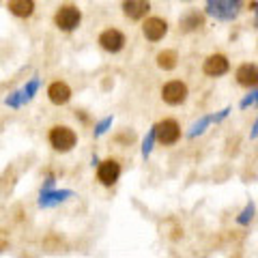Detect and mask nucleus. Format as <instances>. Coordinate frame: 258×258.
Returning a JSON list of instances; mask_svg holds the SVG:
<instances>
[{
	"instance_id": "nucleus-17",
	"label": "nucleus",
	"mask_w": 258,
	"mask_h": 258,
	"mask_svg": "<svg viewBox=\"0 0 258 258\" xmlns=\"http://www.w3.org/2000/svg\"><path fill=\"white\" fill-rule=\"evenodd\" d=\"M157 67L164 69V71H172L176 69V64H179V54H176L174 50H164L157 54Z\"/></svg>"
},
{
	"instance_id": "nucleus-19",
	"label": "nucleus",
	"mask_w": 258,
	"mask_h": 258,
	"mask_svg": "<svg viewBox=\"0 0 258 258\" xmlns=\"http://www.w3.org/2000/svg\"><path fill=\"white\" fill-rule=\"evenodd\" d=\"M153 149H155V127H151L147 132V136H144V140H142V149H140L142 159H149Z\"/></svg>"
},
{
	"instance_id": "nucleus-24",
	"label": "nucleus",
	"mask_w": 258,
	"mask_h": 258,
	"mask_svg": "<svg viewBox=\"0 0 258 258\" xmlns=\"http://www.w3.org/2000/svg\"><path fill=\"white\" fill-rule=\"evenodd\" d=\"M256 136H258V123L254 120V123H252V132H249V138L256 140Z\"/></svg>"
},
{
	"instance_id": "nucleus-7",
	"label": "nucleus",
	"mask_w": 258,
	"mask_h": 258,
	"mask_svg": "<svg viewBox=\"0 0 258 258\" xmlns=\"http://www.w3.org/2000/svg\"><path fill=\"white\" fill-rule=\"evenodd\" d=\"M95 168H97V181H99L101 185H106V187L116 185L118 179H120V172H123V168H120V164H118L116 159L99 161Z\"/></svg>"
},
{
	"instance_id": "nucleus-25",
	"label": "nucleus",
	"mask_w": 258,
	"mask_h": 258,
	"mask_svg": "<svg viewBox=\"0 0 258 258\" xmlns=\"http://www.w3.org/2000/svg\"><path fill=\"white\" fill-rule=\"evenodd\" d=\"M97 164H99V157H97V155H93V159H91V166H93V168H95V166H97Z\"/></svg>"
},
{
	"instance_id": "nucleus-1",
	"label": "nucleus",
	"mask_w": 258,
	"mask_h": 258,
	"mask_svg": "<svg viewBox=\"0 0 258 258\" xmlns=\"http://www.w3.org/2000/svg\"><path fill=\"white\" fill-rule=\"evenodd\" d=\"M243 11V0H207L205 13L217 22H232Z\"/></svg>"
},
{
	"instance_id": "nucleus-8",
	"label": "nucleus",
	"mask_w": 258,
	"mask_h": 258,
	"mask_svg": "<svg viewBox=\"0 0 258 258\" xmlns=\"http://www.w3.org/2000/svg\"><path fill=\"white\" fill-rule=\"evenodd\" d=\"M127 43V39L125 35L120 32L118 28H106L99 35V45H101V50H106L108 54H118V52H123V47Z\"/></svg>"
},
{
	"instance_id": "nucleus-4",
	"label": "nucleus",
	"mask_w": 258,
	"mask_h": 258,
	"mask_svg": "<svg viewBox=\"0 0 258 258\" xmlns=\"http://www.w3.org/2000/svg\"><path fill=\"white\" fill-rule=\"evenodd\" d=\"M80 22H82V11L76 5H62L54 15L56 28L62 32H74L80 26Z\"/></svg>"
},
{
	"instance_id": "nucleus-5",
	"label": "nucleus",
	"mask_w": 258,
	"mask_h": 258,
	"mask_svg": "<svg viewBox=\"0 0 258 258\" xmlns=\"http://www.w3.org/2000/svg\"><path fill=\"white\" fill-rule=\"evenodd\" d=\"M153 127H155V142L164 144V147H172L181 138V127L174 118H164Z\"/></svg>"
},
{
	"instance_id": "nucleus-13",
	"label": "nucleus",
	"mask_w": 258,
	"mask_h": 258,
	"mask_svg": "<svg viewBox=\"0 0 258 258\" xmlns=\"http://www.w3.org/2000/svg\"><path fill=\"white\" fill-rule=\"evenodd\" d=\"M47 99H50L54 106H64L71 99V88L67 82H52L47 86Z\"/></svg>"
},
{
	"instance_id": "nucleus-12",
	"label": "nucleus",
	"mask_w": 258,
	"mask_h": 258,
	"mask_svg": "<svg viewBox=\"0 0 258 258\" xmlns=\"http://www.w3.org/2000/svg\"><path fill=\"white\" fill-rule=\"evenodd\" d=\"M120 9H123V15L127 20L140 22V20H144L149 15L151 3H149V0H123Z\"/></svg>"
},
{
	"instance_id": "nucleus-20",
	"label": "nucleus",
	"mask_w": 258,
	"mask_h": 258,
	"mask_svg": "<svg viewBox=\"0 0 258 258\" xmlns=\"http://www.w3.org/2000/svg\"><path fill=\"white\" fill-rule=\"evenodd\" d=\"M254 215H256V205H254V200H249V203L245 205L243 211L239 213L237 224H239V226H249V222L254 220Z\"/></svg>"
},
{
	"instance_id": "nucleus-15",
	"label": "nucleus",
	"mask_w": 258,
	"mask_h": 258,
	"mask_svg": "<svg viewBox=\"0 0 258 258\" xmlns=\"http://www.w3.org/2000/svg\"><path fill=\"white\" fill-rule=\"evenodd\" d=\"M203 26H205V15H203V13H198V11L185 13L183 18L179 20V28H181L183 32H194V30L203 28Z\"/></svg>"
},
{
	"instance_id": "nucleus-3",
	"label": "nucleus",
	"mask_w": 258,
	"mask_h": 258,
	"mask_svg": "<svg viewBox=\"0 0 258 258\" xmlns=\"http://www.w3.org/2000/svg\"><path fill=\"white\" fill-rule=\"evenodd\" d=\"M39 88H41V80H39V78H30L22 88H18V91H13L11 95L5 97V106L13 108V110L26 106V103H30L32 99H35V95L39 93Z\"/></svg>"
},
{
	"instance_id": "nucleus-21",
	"label": "nucleus",
	"mask_w": 258,
	"mask_h": 258,
	"mask_svg": "<svg viewBox=\"0 0 258 258\" xmlns=\"http://www.w3.org/2000/svg\"><path fill=\"white\" fill-rule=\"evenodd\" d=\"M112 123H114V116H106V118H101L99 123L95 125V129H93V136H95V138H101L103 134H108L110 129H112Z\"/></svg>"
},
{
	"instance_id": "nucleus-14",
	"label": "nucleus",
	"mask_w": 258,
	"mask_h": 258,
	"mask_svg": "<svg viewBox=\"0 0 258 258\" xmlns=\"http://www.w3.org/2000/svg\"><path fill=\"white\" fill-rule=\"evenodd\" d=\"M235 76H237V82H239L241 86H245V88L256 86V82H258V67H256V62H245V64H241Z\"/></svg>"
},
{
	"instance_id": "nucleus-10",
	"label": "nucleus",
	"mask_w": 258,
	"mask_h": 258,
	"mask_svg": "<svg viewBox=\"0 0 258 258\" xmlns=\"http://www.w3.org/2000/svg\"><path fill=\"white\" fill-rule=\"evenodd\" d=\"M203 71L209 78H222L230 71V60L224 54H211L207 56V60L203 62Z\"/></svg>"
},
{
	"instance_id": "nucleus-18",
	"label": "nucleus",
	"mask_w": 258,
	"mask_h": 258,
	"mask_svg": "<svg viewBox=\"0 0 258 258\" xmlns=\"http://www.w3.org/2000/svg\"><path fill=\"white\" fill-rule=\"evenodd\" d=\"M211 125V114H207V116H200L196 123H194L189 127V132H187V138H198V136H203L207 132V127Z\"/></svg>"
},
{
	"instance_id": "nucleus-22",
	"label": "nucleus",
	"mask_w": 258,
	"mask_h": 258,
	"mask_svg": "<svg viewBox=\"0 0 258 258\" xmlns=\"http://www.w3.org/2000/svg\"><path fill=\"white\" fill-rule=\"evenodd\" d=\"M256 101H258V91H256V86H252V91H249V95H245L243 99H241L239 108H241V110H247V108L256 106Z\"/></svg>"
},
{
	"instance_id": "nucleus-6",
	"label": "nucleus",
	"mask_w": 258,
	"mask_h": 258,
	"mask_svg": "<svg viewBox=\"0 0 258 258\" xmlns=\"http://www.w3.org/2000/svg\"><path fill=\"white\" fill-rule=\"evenodd\" d=\"M187 95H189V88L181 80H170L161 86V99L168 106H181V103L187 101Z\"/></svg>"
},
{
	"instance_id": "nucleus-2",
	"label": "nucleus",
	"mask_w": 258,
	"mask_h": 258,
	"mask_svg": "<svg viewBox=\"0 0 258 258\" xmlns=\"http://www.w3.org/2000/svg\"><path fill=\"white\" fill-rule=\"evenodd\" d=\"M47 142L50 147L58 153H69L78 144V134L67 125H54L47 134Z\"/></svg>"
},
{
	"instance_id": "nucleus-9",
	"label": "nucleus",
	"mask_w": 258,
	"mask_h": 258,
	"mask_svg": "<svg viewBox=\"0 0 258 258\" xmlns=\"http://www.w3.org/2000/svg\"><path fill=\"white\" fill-rule=\"evenodd\" d=\"M142 35L147 41L157 43L168 35V22L161 18H147L142 24Z\"/></svg>"
},
{
	"instance_id": "nucleus-16",
	"label": "nucleus",
	"mask_w": 258,
	"mask_h": 258,
	"mask_svg": "<svg viewBox=\"0 0 258 258\" xmlns=\"http://www.w3.org/2000/svg\"><path fill=\"white\" fill-rule=\"evenodd\" d=\"M9 11L15 15V18L26 20L35 13V0H9Z\"/></svg>"
},
{
	"instance_id": "nucleus-11",
	"label": "nucleus",
	"mask_w": 258,
	"mask_h": 258,
	"mask_svg": "<svg viewBox=\"0 0 258 258\" xmlns=\"http://www.w3.org/2000/svg\"><path fill=\"white\" fill-rule=\"evenodd\" d=\"M71 196H74V191L71 189H41L39 191V200H37V205L39 209H52L56 205H60L64 203V200H69Z\"/></svg>"
},
{
	"instance_id": "nucleus-23",
	"label": "nucleus",
	"mask_w": 258,
	"mask_h": 258,
	"mask_svg": "<svg viewBox=\"0 0 258 258\" xmlns=\"http://www.w3.org/2000/svg\"><path fill=\"white\" fill-rule=\"evenodd\" d=\"M230 112H232V108H224V110L217 112V114H211V123H222L224 118H228Z\"/></svg>"
}]
</instances>
